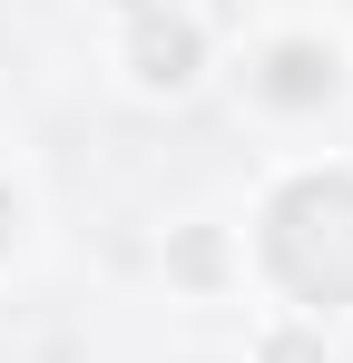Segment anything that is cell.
<instances>
[{"label":"cell","mask_w":353,"mask_h":363,"mask_svg":"<svg viewBox=\"0 0 353 363\" xmlns=\"http://www.w3.org/2000/svg\"><path fill=\"white\" fill-rule=\"evenodd\" d=\"M324 79H334V69L314 60V50H285V60H275V99H314Z\"/></svg>","instance_id":"cell-1"}]
</instances>
